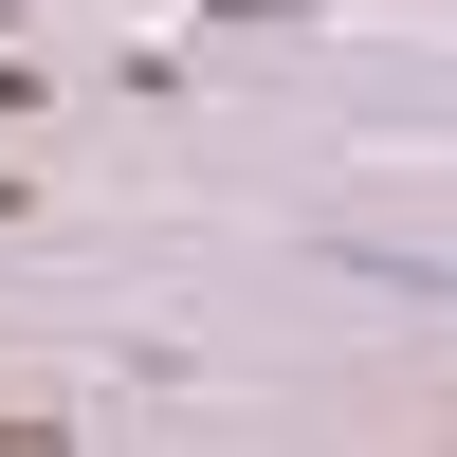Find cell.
I'll list each match as a JSON object with an SVG mask.
<instances>
[{
	"instance_id": "6da1fadb",
	"label": "cell",
	"mask_w": 457,
	"mask_h": 457,
	"mask_svg": "<svg viewBox=\"0 0 457 457\" xmlns=\"http://www.w3.org/2000/svg\"><path fill=\"white\" fill-rule=\"evenodd\" d=\"M0 110H37V55H0Z\"/></svg>"
}]
</instances>
